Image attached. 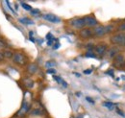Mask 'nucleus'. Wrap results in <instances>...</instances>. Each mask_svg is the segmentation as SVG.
<instances>
[{
    "instance_id": "obj_1",
    "label": "nucleus",
    "mask_w": 125,
    "mask_h": 118,
    "mask_svg": "<svg viewBox=\"0 0 125 118\" xmlns=\"http://www.w3.org/2000/svg\"><path fill=\"white\" fill-rule=\"evenodd\" d=\"M110 41L115 45L125 46V33H118L111 37Z\"/></svg>"
},
{
    "instance_id": "obj_2",
    "label": "nucleus",
    "mask_w": 125,
    "mask_h": 118,
    "mask_svg": "<svg viewBox=\"0 0 125 118\" xmlns=\"http://www.w3.org/2000/svg\"><path fill=\"white\" fill-rule=\"evenodd\" d=\"M70 25L76 29H83L85 25V21H84V18H80V17H75L73 19L70 20Z\"/></svg>"
},
{
    "instance_id": "obj_3",
    "label": "nucleus",
    "mask_w": 125,
    "mask_h": 118,
    "mask_svg": "<svg viewBox=\"0 0 125 118\" xmlns=\"http://www.w3.org/2000/svg\"><path fill=\"white\" fill-rule=\"evenodd\" d=\"M12 59L14 60V62H16V64H19V65H24L26 63V60H27L24 55H22L21 53H18V52L14 54Z\"/></svg>"
},
{
    "instance_id": "obj_4",
    "label": "nucleus",
    "mask_w": 125,
    "mask_h": 118,
    "mask_svg": "<svg viewBox=\"0 0 125 118\" xmlns=\"http://www.w3.org/2000/svg\"><path fill=\"white\" fill-rule=\"evenodd\" d=\"M94 50L98 56H104L108 52V46L105 43H100L94 47Z\"/></svg>"
},
{
    "instance_id": "obj_5",
    "label": "nucleus",
    "mask_w": 125,
    "mask_h": 118,
    "mask_svg": "<svg viewBox=\"0 0 125 118\" xmlns=\"http://www.w3.org/2000/svg\"><path fill=\"white\" fill-rule=\"evenodd\" d=\"M84 18V21H85V25L86 26H89V27H94V26H96L98 21L97 19L94 17V15H87Z\"/></svg>"
},
{
    "instance_id": "obj_6",
    "label": "nucleus",
    "mask_w": 125,
    "mask_h": 118,
    "mask_svg": "<svg viewBox=\"0 0 125 118\" xmlns=\"http://www.w3.org/2000/svg\"><path fill=\"white\" fill-rule=\"evenodd\" d=\"M93 31H94V37H102V36H104V35L107 34L106 26H103V25H98V26H96L94 29H93Z\"/></svg>"
},
{
    "instance_id": "obj_7",
    "label": "nucleus",
    "mask_w": 125,
    "mask_h": 118,
    "mask_svg": "<svg viewBox=\"0 0 125 118\" xmlns=\"http://www.w3.org/2000/svg\"><path fill=\"white\" fill-rule=\"evenodd\" d=\"M79 35L82 39H90V38L94 37V31L93 29H90V28H85V29H82L80 31Z\"/></svg>"
},
{
    "instance_id": "obj_8",
    "label": "nucleus",
    "mask_w": 125,
    "mask_h": 118,
    "mask_svg": "<svg viewBox=\"0 0 125 118\" xmlns=\"http://www.w3.org/2000/svg\"><path fill=\"white\" fill-rule=\"evenodd\" d=\"M43 19H45L46 21H49V22H52V23H59L61 22V18L58 17L57 15H53V14H46L43 16Z\"/></svg>"
},
{
    "instance_id": "obj_9",
    "label": "nucleus",
    "mask_w": 125,
    "mask_h": 118,
    "mask_svg": "<svg viewBox=\"0 0 125 118\" xmlns=\"http://www.w3.org/2000/svg\"><path fill=\"white\" fill-rule=\"evenodd\" d=\"M118 51H119V49H118L117 47H112L109 51L107 52V53H108L109 58H111V59H115V58L117 56Z\"/></svg>"
},
{
    "instance_id": "obj_10",
    "label": "nucleus",
    "mask_w": 125,
    "mask_h": 118,
    "mask_svg": "<svg viewBox=\"0 0 125 118\" xmlns=\"http://www.w3.org/2000/svg\"><path fill=\"white\" fill-rule=\"evenodd\" d=\"M29 108H30V105L28 103H24L23 106H22V108H21V109H20L19 112H18V115H19V116H22L23 114H25L26 112H28Z\"/></svg>"
},
{
    "instance_id": "obj_11",
    "label": "nucleus",
    "mask_w": 125,
    "mask_h": 118,
    "mask_svg": "<svg viewBox=\"0 0 125 118\" xmlns=\"http://www.w3.org/2000/svg\"><path fill=\"white\" fill-rule=\"evenodd\" d=\"M115 64H118V65H121V64H123L124 63V57L122 56V55H117L115 58Z\"/></svg>"
},
{
    "instance_id": "obj_12",
    "label": "nucleus",
    "mask_w": 125,
    "mask_h": 118,
    "mask_svg": "<svg viewBox=\"0 0 125 118\" xmlns=\"http://www.w3.org/2000/svg\"><path fill=\"white\" fill-rule=\"evenodd\" d=\"M27 70H28L31 74L36 73V72L38 71V65H37L36 63H31V64H29V65H28Z\"/></svg>"
},
{
    "instance_id": "obj_13",
    "label": "nucleus",
    "mask_w": 125,
    "mask_h": 118,
    "mask_svg": "<svg viewBox=\"0 0 125 118\" xmlns=\"http://www.w3.org/2000/svg\"><path fill=\"white\" fill-rule=\"evenodd\" d=\"M53 78H54V80H56V81H57V82H58L60 85H62V87L67 88V86H68V85H67V84H66V83H65V82L62 80L61 77H59V76H55V75H54V76H53Z\"/></svg>"
},
{
    "instance_id": "obj_14",
    "label": "nucleus",
    "mask_w": 125,
    "mask_h": 118,
    "mask_svg": "<svg viewBox=\"0 0 125 118\" xmlns=\"http://www.w3.org/2000/svg\"><path fill=\"white\" fill-rule=\"evenodd\" d=\"M3 55H4V58H8V59L13 58V56H14L13 52L10 51V50H4L3 51Z\"/></svg>"
},
{
    "instance_id": "obj_15",
    "label": "nucleus",
    "mask_w": 125,
    "mask_h": 118,
    "mask_svg": "<svg viewBox=\"0 0 125 118\" xmlns=\"http://www.w3.org/2000/svg\"><path fill=\"white\" fill-rule=\"evenodd\" d=\"M24 84H25V86L27 87V88H31L34 87V82L32 81L31 79H25L24 80Z\"/></svg>"
},
{
    "instance_id": "obj_16",
    "label": "nucleus",
    "mask_w": 125,
    "mask_h": 118,
    "mask_svg": "<svg viewBox=\"0 0 125 118\" xmlns=\"http://www.w3.org/2000/svg\"><path fill=\"white\" fill-rule=\"evenodd\" d=\"M55 65H56V62L53 61V60H49V61H47L46 63H45V67L46 68H51V67H53Z\"/></svg>"
},
{
    "instance_id": "obj_17",
    "label": "nucleus",
    "mask_w": 125,
    "mask_h": 118,
    "mask_svg": "<svg viewBox=\"0 0 125 118\" xmlns=\"http://www.w3.org/2000/svg\"><path fill=\"white\" fill-rule=\"evenodd\" d=\"M19 21L21 23H24V24H33L34 23L32 20L28 19V18H21V19H19Z\"/></svg>"
},
{
    "instance_id": "obj_18",
    "label": "nucleus",
    "mask_w": 125,
    "mask_h": 118,
    "mask_svg": "<svg viewBox=\"0 0 125 118\" xmlns=\"http://www.w3.org/2000/svg\"><path fill=\"white\" fill-rule=\"evenodd\" d=\"M20 4H21V6H22L23 9H25V10H27V11H32V7L30 5H28V4L24 3V2H21Z\"/></svg>"
},
{
    "instance_id": "obj_19",
    "label": "nucleus",
    "mask_w": 125,
    "mask_h": 118,
    "mask_svg": "<svg viewBox=\"0 0 125 118\" xmlns=\"http://www.w3.org/2000/svg\"><path fill=\"white\" fill-rule=\"evenodd\" d=\"M103 106L106 107V108H109V109H113V108H114V104L112 103V102H104V103H103Z\"/></svg>"
},
{
    "instance_id": "obj_20",
    "label": "nucleus",
    "mask_w": 125,
    "mask_h": 118,
    "mask_svg": "<svg viewBox=\"0 0 125 118\" xmlns=\"http://www.w3.org/2000/svg\"><path fill=\"white\" fill-rule=\"evenodd\" d=\"M32 114H33V115H41V114H42V110H41V109L36 108V109H33V110H32Z\"/></svg>"
},
{
    "instance_id": "obj_21",
    "label": "nucleus",
    "mask_w": 125,
    "mask_h": 118,
    "mask_svg": "<svg viewBox=\"0 0 125 118\" xmlns=\"http://www.w3.org/2000/svg\"><path fill=\"white\" fill-rule=\"evenodd\" d=\"M86 56H87L88 58H96V55L94 54L93 51H88L87 54H86Z\"/></svg>"
},
{
    "instance_id": "obj_22",
    "label": "nucleus",
    "mask_w": 125,
    "mask_h": 118,
    "mask_svg": "<svg viewBox=\"0 0 125 118\" xmlns=\"http://www.w3.org/2000/svg\"><path fill=\"white\" fill-rule=\"evenodd\" d=\"M7 47V44L2 40V39H0V50H3V49H5Z\"/></svg>"
},
{
    "instance_id": "obj_23",
    "label": "nucleus",
    "mask_w": 125,
    "mask_h": 118,
    "mask_svg": "<svg viewBox=\"0 0 125 118\" xmlns=\"http://www.w3.org/2000/svg\"><path fill=\"white\" fill-rule=\"evenodd\" d=\"M117 30H118L119 32H123V31H125V22L124 23H122V24H120V25L118 26Z\"/></svg>"
},
{
    "instance_id": "obj_24",
    "label": "nucleus",
    "mask_w": 125,
    "mask_h": 118,
    "mask_svg": "<svg viewBox=\"0 0 125 118\" xmlns=\"http://www.w3.org/2000/svg\"><path fill=\"white\" fill-rule=\"evenodd\" d=\"M41 12H40V10H38V9H34V10H32L31 11V14L33 15H39Z\"/></svg>"
},
{
    "instance_id": "obj_25",
    "label": "nucleus",
    "mask_w": 125,
    "mask_h": 118,
    "mask_svg": "<svg viewBox=\"0 0 125 118\" xmlns=\"http://www.w3.org/2000/svg\"><path fill=\"white\" fill-rule=\"evenodd\" d=\"M46 39H48V40H51V39H53L54 38H53V35L51 34V33H48L46 35Z\"/></svg>"
},
{
    "instance_id": "obj_26",
    "label": "nucleus",
    "mask_w": 125,
    "mask_h": 118,
    "mask_svg": "<svg viewBox=\"0 0 125 118\" xmlns=\"http://www.w3.org/2000/svg\"><path fill=\"white\" fill-rule=\"evenodd\" d=\"M116 112H117L119 115H121L122 117H125V114L122 112V111H121V110H120V109H118V108H117V109H116Z\"/></svg>"
},
{
    "instance_id": "obj_27",
    "label": "nucleus",
    "mask_w": 125,
    "mask_h": 118,
    "mask_svg": "<svg viewBox=\"0 0 125 118\" xmlns=\"http://www.w3.org/2000/svg\"><path fill=\"white\" fill-rule=\"evenodd\" d=\"M54 41H56V39H51V40H48V42H47V43H48L49 46H52L53 43H54Z\"/></svg>"
},
{
    "instance_id": "obj_28",
    "label": "nucleus",
    "mask_w": 125,
    "mask_h": 118,
    "mask_svg": "<svg viewBox=\"0 0 125 118\" xmlns=\"http://www.w3.org/2000/svg\"><path fill=\"white\" fill-rule=\"evenodd\" d=\"M47 73H50V74H55L56 73V71L54 70V69H48L47 70Z\"/></svg>"
},
{
    "instance_id": "obj_29",
    "label": "nucleus",
    "mask_w": 125,
    "mask_h": 118,
    "mask_svg": "<svg viewBox=\"0 0 125 118\" xmlns=\"http://www.w3.org/2000/svg\"><path fill=\"white\" fill-rule=\"evenodd\" d=\"M92 71H93L92 69H88V70H85V71H84V73L85 74H91L92 73Z\"/></svg>"
},
{
    "instance_id": "obj_30",
    "label": "nucleus",
    "mask_w": 125,
    "mask_h": 118,
    "mask_svg": "<svg viewBox=\"0 0 125 118\" xmlns=\"http://www.w3.org/2000/svg\"><path fill=\"white\" fill-rule=\"evenodd\" d=\"M55 44L56 45H54V46H53V48H54V49H57V48H59V47H60V43H59V42H57V43H55Z\"/></svg>"
},
{
    "instance_id": "obj_31",
    "label": "nucleus",
    "mask_w": 125,
    "mask_h": 118,
    "mask_svg": "<svg viewBox=\"0 0 125 118\" xmlns=\"http://www.w3.org/2000/svg\"><path fill=\"white\" fill-rule=\"evenodd\" d=\"M86 99H87V101H89V102H91V103H92V104H94V100H93V99H91L90 97H87Z\"/></svg>"
},
{
    "instance_id": "obj_32",
    "label": "nucleus",
    "mask_w": 125,
    "mask_h": 118,
    "mask_svg": "<svg viewBox=\"0 0 125 118\" xmlns=\"http://www.w3.org/2000/svg\"><path fill=\"white\" fill-rule=\"evenodd\" d=\"M4 59V55H3V52H0V60Z\"/></svg>"
},
{
    "instance_id": "obj_33",
    "label": "nucleus",
    "mask_w": 125,
    "mask_h": 118,
    "mask_svg": "<svg viewBox=\"0 0 125 118\" xmlns=\"http://www.w3.org/2000/svg\"><path fill=\"white\" fill-rule=\"evenodd\" d=\"M107 73H108V74H111V76H112V77H114V71H113V70H109V71H108Z\"/></svg>"
},
{
    "instance_id": "obj_34",
    "label": "nucleus",
    "mask_w": 125,
    "mask_h": 118,
    "mask_svg": "<svg viewBox=\"0 0 125 118\" xmlns=\"http://www.w3.org/2000/svg\"><path fill=\"white\" fill-rule=\"evenodd\" d=\"M75 75H76L77 77H80V74H79V73H75Z\"/></svg>"
}]
</instances>
